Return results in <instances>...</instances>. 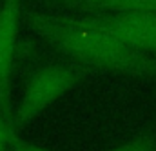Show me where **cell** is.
I'll return each mask as SVG.
<instances>
[{"instance_id":"obj_6","label":"cell","mask_w":156,"mask_h":151,"mask_svg":"<svg viewBox=\"0 0 156 151\" xmlns=\"http://www.w3.org/2000/svg\"><path fill=\"white\" fill-rule=\"evenodd\" d=\"M154 137L151 135H142V137H136V138H131L129 142L116 146L115 149L111 151H154Z\"/></svg>"},{"instance_id":"obj_8","label":"cell","mask_w":156,"mask_h":151,"mask_svg":"<svg viewBox=\"0 0 156 151\" xmlns=\"http://www.w3.org/2000/svg\"><path fill=\"white\" fill-rule=\"evenodd\" d=\"M11 149L13 151H51V149L40 148L37 144H31V142L20 138L16 129H13V133H11Z\"/></svg>"},{"instance_id":"obj_9","label":"cell","mask_w":156,"mask_h":151,"mask_svg":"<svg viewBox=\"0 0 156 151\" xmlns=\"http://www.w3.org/2000/svg\"><path fill=\"white\" fill-rule=\"evenodd\" d=\"M56 2H60V4H62V2H64V0H56Z\"/></svg>"},{"instance_id":"obj_2","label":"cell","mask_w":156,"mask_h":151,"mask_svg":"<svg viewBox=\"0 0 156 151\" xmlns=\"http://www.w3.org/2000/svg\"><path fill=\"white\" fill-rule=\"evenodd\" d=\"M91 73V68L82 64H47L37 69L29 78L26 91L13 113V127L24 129L29 122L44 113L49 106L60 100L67 91L76 87Z\"/></svg>"},{"instance_id":"obj_4","label":"cell","mask_w":156,"mask_h":151,"mask_svg":"<svg viewBox=\"0 0 156 151\" xmlns=\"http://www.w3.org/2000/svg\"><path fill=\"white\" fill-rule=\"evenodd\" d=\"M94 17L134 49L156 57V13H104Z\"/></svg>"},{"instance_id":"obj_1","label":"cell","mask_w":156,"mask_h":151,"mask_svg":"<svg viewBox=\"0 0 156 151\" xmlns=\"http://www.w3.org/2000/svg\"><path fill=\"white\" fill-rule=\"evenodd\" d=\"M24 18L49 47L85 68L131 76H156V57L134 49L94 15L66 17L27 11Z\"/></svg>"},{"instance_id":"obj_3","label":"cell","mask_w":156,"mask_h":151,"mask_svg":"<svg viewBox=\"0 0 156 151\" xmlns=\"http://www.w3.org/2000/svg\"><path fill=\"white\" fill-rule=\"evenodd\" d=\"M22 18V0H0V111L11 122V78Z\"/></svg>"},{"instance_id":"obj_7","label":"cell","mask_w":156,"mask_h":151,"mask_svg":"<svg viewBox=\"0 0 156 151\" xmlns=\"http://www.w3.org/2000/svg\"><path fill=\"white\" fill-rule=\"evenodd\" d=\"M13 122L0 111V151H7L11 148V133H13Z\"/></svg>"},{"instance_id":"obj_5","label":"cell","mask_w":156,"mask_h":151,"mask_svg":"<svg viewBox=\"0 0 156 151\" xmlns=\"http://www.w3.org/2000/svg\"><path fill=\"white\" fill-rule=\"evenodd\" d=\"M66 7L87 15L104 13H156V0H64Z\"/></svg>"}]
</instances>
